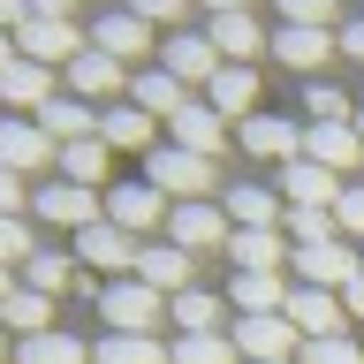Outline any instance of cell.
I'll return each instance as SVG.
<instances>
[{
    "instance_id": "6da1fadb",
    "label": "cell",
    "mask_w": 364,
    "mask_h": 364,
    "mask_svg": "<svg viewBox=\"0 0 364 364\" xmlns=\"http://www.w3.org/2000/svg\"><path fill=\"white\" fill-rule=\"evenodd\" d=\"M144 182H152L159 198H175V205H205V190L220 182V167L198 152H182V144H152L144 152Z\"/></svg>"
},
{
    "instance_id": "7a4b0ae2",
    "label": "cell",
    "mask_w": 364,
    "mask_h": 364,
    "mask_svg": "<svg viewBox=\"0 0 364 364\" xmlns=\"http://www.w3.org/2000/svg\"><path fill=\"white\" fill-rule=\"evenodd\" d=\"M99 318H107V334H152L159 318H167V296L129 273V281H107L99 289Z\"/></svg>"
},
{
    "instance_id": "3957f363",
    "label": "cell",
    "mask_w": 364,
    "mask_h": 364,
    "mask_svg": "<svg viewBox=\"0 0 364 364\" xmlns=\"http://www.w3.org/2000/svg\"><path fill=\"white\" fill-rule=\"evenodd\" d=\"M136 235L129 228H114V220H91L84 235H76V266H91V273H107V281H129L136 273Z\"/></svg>"
},
{
    "instance_id": "277c9868",
    "label": "cell",
    "mask_w": 364,
    "mask_h": 364,
    "mask_svg": "<svg viewBox=\"0 0 364 364\" xmlns=\"http://www.w3.org/2000/svg\"><path fill=\"white\" fill-rule=\"evenodd\" d=\"M31 213H38L46 228H76V235H84L91 220H107V190H84V182H46L38 198H31Z\"/></svg>"
},
{
    "instance_id": "5b68a950",
    "label": "cell",
    "mask_w": 364,
    "mask_h": 364,
    "mask_svg": "<svg viewBox=\"0 0 364 364\" xmlns=\"http://www.w3.org/2000/svg\"><path fill=\"white\" fill-rule=\"evenodd\" d=\"M228 334H235V357H243V364H289L296 349H304V334L289 326V311H273V318H235Z\"/></svg>"
},
{
    "instance_id": "8992f818",
    "label": "cell",
    "mask_w": 364,
    "mask_h": 364,
    "mask_svg": "<svg viewBox=\"0 0 364 364\" xmlns=\"http://www.w3.org/2000/svg\"><path fill=\"white\" fill-rule=\"evenodd\" d=\"M304 159H318V167L341 175V182H357V167H364L357 122H304Z\"/></svg>"
},
{
    "instance_id": "52a82bcc",
    "label": "cell",
    "mask_w": 364,
    "mask_h": 364,
    "mask_svg": "<svg viewBox=\"0 0 364 364\" xmlns=\"http://www.w3.org/2000/svg\"><path fill=\"white\" fill-rule=\"evenodd\" d=\"M296 281L304 289H349V281H364V258H357V243H311V250H296Z\"/></svg>"
},
{
    "instance_id": "ba28073f",
    "label": "cell",
    "mask_w": 364,
    "mask_h": 364,
    "mask_svg": "<svg viewBox=\"0 0 364 364\" xmlns=\"http://www.w3.org/2000/svg\"><path fill=\"white\" fill-rule=\"evenodd\" d=\"M84 46H91V31H76V23H46V16H31L16 31V53H23V61H38V68H68Z\"/></svg>"
},
{
    "instance_id": "9c48e42d",
    "label": "cell",
    "mask_w": 364,
    "mask_h": 364,
    "mask_svg": "<svg viewBox=\"0 0 364 364\" xmlns=\"http://www.w3.org/2000/svg\"><path fill=\"white\" fill-rule=\"evenodd\" d=\"M91 46H99V53H107V61H144V53H152V23L144 16H129V8H99V16H91Z\"/></svg>"
},
{
    "instance_id": "30bf717a",
    "label": "cell",
    "mask_w": 364,
    "mask_h": 364,
    "mask_svg": "<svg viewBox=\"0 0 364 364\" xmlns=\"http://www.w3.org/2000/svg\"><path fill=\"white\" fill-rule=\"evenodd\" d=\"M289 326H296L304 341L349 334V304H341L334 289H304V281H296V289H289Z\"/></svg>"
},
{
    "instance_id": "8fae6325",
    "label": "cell",
    "mask_w": 364,
    "mask_h": 364,
    "mask_svg": "<svg viewBox=\"0 0 364 364\" xmlns=\"http://www.w3.org/2000/svg\"><path fill=\"white\" fill-rule=\"evenodd\" d=\"M46 159H61V144H53L31 114H0V167H8V175H31Z\"/></svg>"
},
{
    "instance_id": "7c38bea8",
    "label": "cell",
    "mask_w": 364,
    "mask_h": 364,
    "mask_svg": "<svg viewBox=\"0 0 364 364\" xmlns=\"http://www.w3.org/2000/svg\"><path fill=\"white\" fill-rule=\"evenodd\" d=\"M228 205H175L167 213V243L175 250H228Z\"/></svg>"
},
{
    "instance_id": "4fadbf2b",
    "label": "cell",
    "mask_w": 364,
    "mask_h": 364,
    "mask_svg": "<svg viewBox=\"0 0 364 364\" xmlns=\"http://www.w3.org/2000/svg\"><path fill=\"white\" fill-rule=\"evenodd\" d=\"M235 136H243V152L258 159H304V122H289V114H250V122H235Z\"/></svg>"
},
{
    "instance_id": "5bb4252c",
    "label": "cell",
    "mask_w": 364,
    "mask_h": 364,
    "mask_svg": "<svg viewBox=\"0 0 364 364\" xmlns=\"http://www.w3.org/2000/svg\"><path fill=\"white\" fill-rule=\"evenodd\" d=\"M273 190H281V205H318V213H334V198L349 190V182L326 175L318 159H289V167L273 175Z\"/></svg>"
},
{
    "instance_id": "9a60e30c",
    "label": "cell",
    "mask_w": 364,
    "mask_h": 364,
    "mask_svg": "<svg viewBox=\"0 0 364 364\" xmlns=\"http://www.w3.org/2000/svg\"><path fill=\"white\" fill-rule=\"evenodd\" d=\"M167 144H182V152H198V159H220V144H228V114L205 107V99H190V107L167 122Z\"/></svg>"
},
{
    "instance_id": "2e32d148",
    "label": "cell",
    "mask_w": 364,
    "mask_h": 364,
    "mask_svg": "<svg viewBox=\"0 0 364 364\" xmlns=\"http://www.w3.org/2000/svg\"><path fill=\"white\" fill-rule=\"evenodd\" d=\"M107 220H114V228H129V235H144V228L167 220V198H159L144 175H136V182H107Z\"/></svg>"
},
{
    "instance_id": "e0dca14e",
    "label": "cell",
    "mask_w": 364,
    "mask_h": 364,
    "mask_svg": "<svg viewBox=\"0 0 364 364\" xmlns=\"http://www.w3.org/2000/svg\"><path fill=\"white\" fill-rule=\"evenodd\" d=\"M61 76H68V99H84V107H91V99H114V91L129 84V68H122V61H107L99 46H84V53H76Z\"/></svg>"
},
{
    "instance_id": "ac0fdd59",
    "label": "cell",
    "mask_w": 364,
    "mask_h": 364,
    "mask_svg": "<svg viewBox=\"0 0 364 364\" xmlns=\"http://www.w3.org/2000/svg\"><path fill=\"white\" fill-rule=\"evenodd\" d=\"M289 205L273 182H228V228H281Z\"/></svg>"
},
{
    "instance_id": "d6986e66",
    "label": "cell",
    "mask_w": 364,
    "mask_h": 364,
    "mask_svg": "<svg viewBox=\"0 0 364 364\" xmlns=\"http://www.w3.org/2000/svg\"><path fill=\"white\" fill-rule=\"evenodd\" d=\"M159 68H167V76H182V84H213L228 61L213 53V38H198V31H175V38H167V53H159Z\"/></svg>"
},
{
    "instance_id": "ffe728a7",
    "label": "cell",
    "mask_w": 364,
    "mask_h": 364,
    "mask_svg": "<svg viewBox=\"0 0 364 364\" xmlns=\"http://www.w3.org/2000/svg\"><path fill=\"white\" fill-rule=\"evenodd\" d=\"M99 136H107L114 152H152V144H159V122L136 107V99H122V107H99Z\"/></svg>"
},
{
    "instance_id": "44dd1931",
    "label": "cell",
    "mask_w": 364,
    "mask_h": 364,
    "mask_svg": "<svg viewBox=\"0 0 364 364\" xmlns=\"http://www.w3.org/2000/svg\"><path fill=\"white\" fill-rule=\"evenodd\" d=\"M205 38H213V53H220V61H235V68H250L258 53H273V38L258 31V16H213V31H205Z\"/></svg>"
},
{
    "instance_id": "7402d4cb",
    "label": "cell",
    "mask_w": 364,
    "mask_h": 364,
    "mask_svg": "<svg viewBox=\"0 0 364 364\" xmlns=\"http://www.w3.org/2000/svg\"><path fill=\"white\" fill-rule=\"evenodd\" d=\"M228 304H235V318H273V311H289V281L281 273H235Z\"/></svg>"
},
{
    "instance_id": "603a6c76",
    "label": "cell",
    "mask_w": 364,
    "mask_h": 364,
    "mask_svg": "<svg viewBox=\"0 0 364 364\" xmlns=\"http://www.w3.org/2000/svg\"><path fill=\"white\" fill-rule=\"evenodd\" d=\"M228 258H235V273H281L289 235H281V228H235V235H228Z\"/></svg>"
},
{
    "instance_id": "cb8c5ba5",
    "label": "cell",
    "mask_w": 364,
    "mask_h": 364,
    "mask_svg": "<svg viewBox=\"0 0 364 364\" xmlns=\"http://www.w3.org/2000/svg\"><path fill=\"white\" fill-rule=\"evenodd\" d=\"M129 99L152 114V122H175V114L190 107V84H182V76H167V68H136V76H129Z\"/></svg>"
},
{
    "instance_id": "d4e9b609",
    "label": "cell",
    "mask_w": 364,
    "mask_h": 364,
    "mask_svg": "<svg viewBox=\"0 0 364 364\" xmlns=\"http://www.w3.org/2000/svg\"><path fill=\"white\" fill-rule=\"evenodd\" d=\"M46 99H61V91H53V68H38V61H8V68H0V107L38 114Z\"/></svg>"
},
{
    "instance_id": "484cf974",
    "label": "cell",
    "mask_w": 364,
    "mask_h": 364,
    "mask_svg": "<svg viewBox=\"0 0 364 364\" xmlns=\"http://www.w3.org/2000/svg\"><path fill=\"white\" fill-rule=\"evenodd\" d=\"M205 107H220L228 122H250V114H258V68H235V61H228L220 76L205 84Z\"/></svg>"
},
{
    "instance_id": "4316f807",
    "label": "cell",
    "mask_w": 364,
    "mask_h": 364,
    "mask_svg": "<svg viewBox=\"0 0 364 364\" xmlns=\"http://www.w3.org/2000/svg\"><path fill=\"white\" fill-rule=\"evenodd\" d=\"M136 281H152V289L175 304V296L190 289V250H175V243H144V250H136Z\"/></svg>"
},
{
    "instance_id": "83f0119b",
    "label": "cell",
    "mask_w": 364,
    "mask_h": 364,
    "mask_svg": "<svg viewBox=\"0 0 364 364\" xmlns=\"http://www.w3.org/2000/svg\"><path fill=\"white\" fill-rule=\"evenodd\" d=\"M31 122H38L53 144H84V136H99V107H84V99H46Z\"/></svg>"
},
{
    "instance_id": "f1b7e54d",
    "label": "cell",
    "mask_w": 364,
    "mask_h": 364,
    "mask_svg": "<svg viewBox=\"0 0 364 364\" xmlns=\"http://www.w3.org/2000/svg\"><path fill=\"white\" fill-rule=\"evenodd\" d=\"M334 46H341V31H304V23H281V31H273V61H289V68H318Z\"/></svg>"
},
{
    "instance_id": "f546056e",
    "label": "cell",
    "mask_w": 364,
    "mask_h": 364,
    "mask_svg": "<svg viewBox=\"0 0 364 364\" xmlns=\"http://www.w3.org/2000/svg\"><path fill=\"white\" fill-rule=\"evenodd\" d=\"M107 159H114V144L107 136H84V144H61V182H84V190H107Z\"/></svg>"
},
{
    "instance_id": "4dcf8cb0",
    "label": "cell",
    "mask_w": 364,
    "mask_h": 364,
    "mask_svg": "<svg viewBox=\"0 0 364 364\" xmlns=\"http://www.w3.org/2000/svg\"><path fill=\"white\" fill-rule=\"evenodd\" d=\"M16 364H99V357H91V349H84L76 334H61V326H53V334L16 341Z\"/></svg>"
},
{
    "instance_id": "1f68e13d",
    "label": "cell",
    "mask_w": 364,
    "mask_h": 364,
    "mask_svg": "<svg viewBox=\"0 0 364 364\" xmlns=\"http://www.w3.org/2000/svg\"><path fill=\"white\" fill-rule=\"evenodd\" d=\"M220 304H228V296H205V289H182L175 304H167V318H175L182 334H228V326H220Z\"/></svg>"
},
{
    "instance_id": "d6a6232c",
    "label": "cell",
    "mask_w": 364,
    "mask_h": 364,
    "mask_svg": "<svg viewBox=\"0 0 364 364\" xmlns=\"http://www.w3.org/2000/svg\"><path fill=\"white\" fill-rule=\"evenodd\" d=\"M46 318H53V296H38V289H16L8 296V304H0V326H8V334H53V326H46Z\"/></svg>"
},
{
    "instance_id": "836d02e7",
    "label": "cell",
    "mask_w": 364,
    "mask_h": 364,
    "mask_svg": "<svg viewBox=\"0 0 364 364\" xmlns=\"http://www.w3.org/2000/svg\"><path fill=\"white\" fill-rule=\"evenodd\" d=\"M167 364H243V357H235V334H175Z\"/></svg>"
},
{
    "instance_id": "e575fe53",
    "label": "cell",
    "mask_w": 364,
    "mask_h": 364,
    "mask_svg": "<svg viewBox=\"0 0 364 364\" xmlns=\"http://www.w3.org/2000/svg\"><path fill=\"white\" fill-rule=\"evenodd\" d=\"M91 357H99V364H167V341H159V334H107Z\"/></svg>"
},
{
    "instance_id": "d590c367",
    "label": "cell",
    "mask_w": 364,
    "mask_h": 364,
    "mask_svg": "<svg viewBox=\"0 0 364 364\" xmlns=\"http://www.w3.org/2000/svg\"><path fill=\"white\" fill-rule=\"evenodd\" d=\"M68 273H76V250H31V266H23V289L61 296V289H68Z\"/></svg>"
},
{
    "instance_id": "8d00e7d4",
    "label": "cell",
    "mask_w": 364,
    "mask_h": 364,
    "mask_svg": "<svg viewBox=\"0 0 364 364\" xmlns=\"http://www.w3.org/2000/svg\"><path fill=\"white\" fill-rule=\"evenodd\" d=\"M281 235H289L296 250H311V243H334L341 228H334V213H318V205H289V220H281Z\"/></svg>"
},
{
    "instance_id": "74e56055",
    "label": "cell",
    "mask_w": 364,
    "mask_h": 364,
    "mask_svg": "<svg viewBox=\"0 0 364 364\" xmlns=\"http://www.w3.org/2000/svg\"><path fill=\"white\" fill-rule=\"evenodd\" d=\"M296 364H364V349H357L349 334H326V341H304Z\"/></svg>"
},
{
    "instance_id": "f35d334b",
    "label": "cell",
    "mask_w": 364,
    "mask_h": 364,
    "mask_svg": "<svg viewBox=\"0 0 364 364\" xmlns=\"http://www.w3.org/2000/svg\"><path fill=\"white\" fill-rule=\"evenodd\" d=\"M334 228H341V243H364V182H349L334 198Z\"/></svg>"
},
{
    "instance_id": "ab89813d",
    "label": "cell",
    "mask_w": 364,
    "mask_h": 364,
    "mask_svg": "<svg viewBox=\"0 0 364 364\" xmlns=\"http://www.w3.org/2000/svg\"><path fill=\"white\" fill-rule=\"evenodd\" d=\"M281 23H304V31H334V0H273Z\"/></svg>"
},
{
    "instance_id": "60d3db41",
    "label": "cell",
    "mask_w": 364,
    "mask_h": 364,
    "mask_svg": "<svg viewBox=\"0 0 364 364\" xmlns=\"http://www.w3.org/2000/svg\"><path fill=\"white\" fill-rule=\"evenodd\" d=\"M304 114H311V122H357V114H349V99H341L334 84H311V91H304Z\"/></svg>"
},
{
    "instance_id": "b9f144b4",
    "label": "cell",
    "mask_w": 364,
    "mask_h": 364,
    "mask_svg": "<svg viewBox=\"0 0 364 364\" xmlns=\"http://www.w3.org/2000/svg\"><path fill=\"white\" fill-rule=\"evenodd\" d=\"M31 250H38V243H31V228H23V220H0V266H8V273L31 266Z\"/></svg>"
},
{
    "instance_id": "7bdbcfd3",
    "label": "cell",
    "mask_w": 364,
    "mask_h": 364,
    "mask_svg": "<svg viewBox=\"0 0 364 364\" xmlns=\"http://www.w3.org/2000/svg\"><path fill=\"white\" fill-rule=\"evenodd\" d=\"M122 8H129V16H144V23L159 31V23H175L182 8H190V0H122Z\"/></svg>"
},
{
    "instance_id": "ee69618b",
    "label": "cell",
    "mask_w": 364,
    "mask_h": 364,
    "mask_svg": "<svg viewBox=\"0 0 364 364\" xmlns=\"http://www.w3.org/2000/svg\"><path fill=\"white\" fill-rule=\"evenodd\" d=\"M23 175H8V167H0V220H23Z\"/></svg>"
},
{
    "instance_id": "f6af8a7d",
    "label": "cell",
    "mask_w": 364,
    "mask_h": 364,
    "mask_svg": "<svg viewBox=\"0 0 364 364\" xmlns=\"http://www.w3.org/2000/svg\"><path fill=\"white\" fill-rule=\"evenodd\" d=\"M23 23H31V0H0V31H8V38H16Z\"/></svg>"
},
{
    "instance_id": "bcb514c9",
    "label": "cell",
    "mask_w": 364,
    "mask_h": 364,
    "mask_svg": "<svg viewBox=\"0 0 364 364\" xmlns=\"http://www.w3.org/2000/svg\"><path fill=\"white\" fill-rule=\"evenodd\" d=\"M31 16H46V23H76V0H31Z\"/></svg>"
},
{
    "instance_id": "7dc6e473",
    "label": "cell",
    "mask_w": 364,
    "mask_h": 364,
    "mask_svg": "<svg viewBox=\"0 0 364 364\" xmlns=\"http://www.w3.org/2000/svg\"><path fill=\"white\" fill-rule=\"evenodd\" d=\"M341 53H349V61H364V16H357V23H341Z\"/></svg>"
},
{
    "instance_id": "c3c4849f",
    "label": "cell",
    "mask_w": 364,
    "mask_h": 364,
    "mask_svg": "<svg viewBox=\"0 0 364 364\" xmlns=\"http://www.w3.org/2000/svg\"><path fill=\"white\" fill-rule=\"evenodd\" d=\"M341 304H349V318H364V281H349V289H341Z\"/></svg>"
},
{
    "instance_id": "681fc988",
    "label": "cell",
    "mask_w": 364,
    "mask_h": 364,
    "mask_svg": "<svg viewBox=\"0 0 364 364\" xmlns=\"http://www.w3.org/2000/svg\"><path fill=\"white\" fill-rule=\"evenodd\" d=\"M213 16H250V0H205Z\"/></svg>"
},
{
    "instance_id": "f907efd6",
    "label": "cell",
    "mask_w": 364,
    "mask_h": 364,
    "mask_svg": "<svg viewBox=\"0 0 364 364\" xmlns=\"http://www.w3.org/2000/svg\"><path fill=\"white\" fill-rule=\"evenodd\" d=\"M8 61H23V53H16V38H8V31H0V68H8Z\"/></svg>"
},
{
    "instance_id": "816d5d0a",
    "label": "cell",
    "mask_w": 364,
    "mask_h": 364,
    "mask_svg": "<svg viewBox=\"0 0 364 364\" xmlns=\"http://www.w3.org/2000/svg\"><path fill=\"white\" fill-rule=\"evenodd\" d=\"M23 289V281H16V273H8V266H0V304H8V296H16Z\"/></svg>"
},
{
    "instance_id": "f5cc1de1",
    "label": "cell",
    "mask_w": 364,
    "mask_h": 364,
    "mask_svg": "<svg viewBox=\"0 0 364 364\" xmlns=\"http://www.w3.org/2000/svg\"><path fill=\"white\" fill-rule=\"evenodd\" d=\"M0 357H8V334H0Z\"/></svg>"
},
{
    "instance_id": "db71d44e",
    "label": "cell",
    "mask_w": 364,
    "mask_h": 364,
    "mask_svg": "<svg viewBox=\"0 0 364 364\" xmlns=\"http://www.w3.org/2000/svg\"><path fill=\"white\" fill-rule=\"evenodd\" d=\"M357 136H364V114H357Z\"/></svg>"
},
{
    "instance_id": "11a10c76",
    "label": "cell",
    "mask_w": 364,
    "mask_h": 364,
    "mask_svg": "<svg viewBox=\"0 0 364 364\" xmlns=\"http://www.w3.org/2000/svg\"><path fill=\"white\" fill-rule=\"evenodd\" d=\"M289 364H296V357H289Z\"/></svg>"
}]
</instances>
